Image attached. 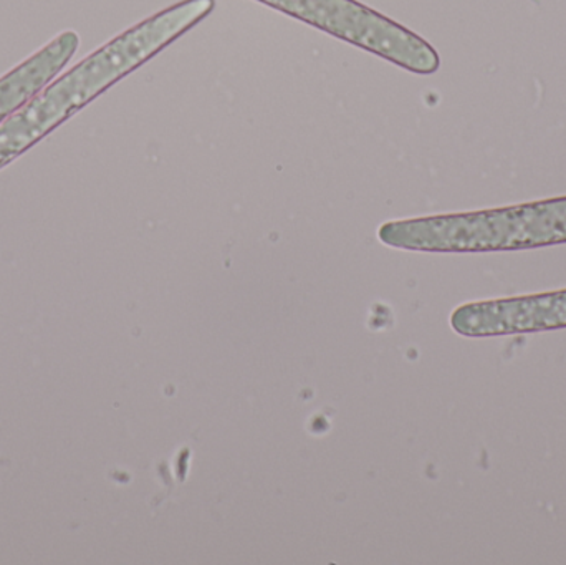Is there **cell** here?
Segmentation results:
<instances>
[{
  "label": "cell",
  "instance_id": "obj_1",
  "mask_svg": "<svg viewBox=\"0 0 566 565\" xmlns=\"http://www.w3.org/2000/svg\"><path fill=\"white\" fill-rule=\"evenodd\" d=\"M214 7L216 0L175 3L119 33L52 80L0 123V169L202 22Z\"/></svg>",
  "mask_w": 566,
  "mask_h": 565
},
{
  "label": "cell",
  "instance_id": "obj_2",
  "mask_svg": "<svg viewBox=\"0 0 566 565\" xmlns=\"http://www.w3.org/2000/svg\"><path fill=\"white\" fill-rule=\"evenodd\" d=\"M382 244L422 252L522 251L566 242V196L527 205L386 222Z\"/></svg>",
  "mask_w": 566,
  "mask_h": 565
},
{
  "label": "cell",
  "instance_id": "obj_3",
  "mask_svg": "<svg viewBox=\"0 0 566 565\" xmlns=\"http://www.w3.org/2000/svg\"><path fill=\"white\" fill-rule=\"evenodd\" d=\"M329 35L389 60L419 75H431L441 59L431 43L356 0H259Z\"/></svg>",
  "mask_w": 566,
  "mask_h": 565
},
{
  "label": "cell",
  "instance_id": "obj_4",
  "mask_svg": "<svg viewBox=\"0 0 566 565\" xmlns=\"http://www.w3.org/2000/svg\"><path fill=\"white\" fill-rule=\"evenodd\" d=\"M451 327L464 337H501L565 328L566 289L461 305L452 312Z\"/></svg>",
  "mask_w": 566,
  "mask_h": 565
},
{
  "label": "cell",
  "instance_id": "obj_5",
  "mask_svg": "<svg viewBox=\"0 0 566 565\" xmlns=\"http://www.w3.org/2000/svg\"><path fill=\"white\" fill-rule=\"evenodd\" d=\"M78 46V33L65 30L0 76V123L45 88L65 69Z\"/></svg>",
  "mask_w": 566,
  "mask_h": 565
}]
</instances>
